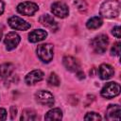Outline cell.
Listing matches in <instances>:
<instances>
[{"instance_id":"d4e9b609","label":"cell","mask_w":121,"mask_h":121,"mask_svg":"<svg viewBox=\"0 0 121 121\" xmlns=\"http://www.w3.org/2000/svg\"><path fill=\"white\" fill-rule=\"evenodd\" d=\"M7 118V112L5 109L0 108V120H5Z\"/></svg>"},{"instance_id":"52a82bcc","label":"cell","mask_w":121,"mask_h":121,"mask_svg":"<svg viewBox=\"0 0 121 121\" xmlns=\"http://www.w3.org/2000/svg\"><path fill=\"white\" fill-rule=\"evenodd\" d=\"M8 23L10 27H12L13 29L16 30H27L28 28H30V24L27 23L26 21L23 20L22 18L18 17V16H11L9 18Z\"/></svg>"},{"instance_id":"8fae6325","label":"cell","mask_w":121,"mask_h":121,"mask_svg":"<svg viewBox=\"0 0 121 121\" xmlns=\"http://www.w3.org/2000/svg\"><path fill=\"white\" fill-rule=\"evenodd\" d=\"M43 78V73L41 70H33L26 76V83L27 85H33Z\"/></svg>"},{"instance_id":"30bf717a","label":"cell","mask_w":121,"mask_h":121,"mask_svg":"<svg viewBox=\"0 0 121 121\" xmlns=\"http://www.w3.org/2000/svg\"><path fill=\"white\" fill-rule=\"evenodd\" d=\"M62 63L64 67L70 71V72H78L80 68V63L78 60V59L72 57V56H65L62 59Z\"/></svg>"},{"instance_id":"d6986e66","label":"cell","mask_w":121,"mask_h":121,"mask_svg":"<svg viewBox=\"0 0 121 121\" xmlns=\"http://www.w3.org/2000/svg\"><path fill=\"white\" fill-rule=\"evenodd\" d=\"M38 117L35 113L34 111L32 110H24L22 116H21V120L23 121H31V120H36Z\"/></svg>"},{"instance_id":"7a4b0ae2","label":"cell","mask_w":121,"mask_h":121,"mask_svg":"<svg viewBox=\"0 0 121 121\" xmlns=\"http://www.w3.org/2000/svg\"><path fill=\"white\" fill-rule=\"evenodd\" d=\"M53 50H54V47H53V44L51 43H43V44H40L38 45L37 47V55H38V58L43 61V62H50L53 59Z\"/></svg>"},{"instance_id":"9a60e30c","label":"cell","mask_w":121,"mask_h":121,"mask_svg":"<svg viewBox=\"0 0 121 121\" xmlns=\"http://www.w3.org/2000/svg\"><path fill=\"white\" fill-rule=\"evenodd\" d=\"M47 36V32L43 29H35L28 34V41L30 43H38L44 40Z\"/></svg>"},{"instance_id":"277c9868","label":"cell","mask_w":121,"mask_h":121,"mask_svg":"<svg viewBox=\"0 0 121 121\" xmlns=\"http://www.w3.org/2000/svg\"><path fill=\"white\" fill-rule=\"evenodd\" d=\"M101 95L105 98H113L120 94V85L116 82H109L101 89Z\"/></svg>"},{"instance_id":"ac0fdd59","label":"cell","mask_w":121,"mask_h":121,"mask_svg":"<svg viewBox=\"0 0 121 121\" xmlns=\"http://www.w3.org/2000/svg\"><path fill=\"white\" fill-rule=\"evenodd\" d=\"M103 24V21L100 17L98 16H95V17H92L91 19H89L86 23V26L89 28V29H96L98 27H100Z\"/></svg>"},{"instance_id":"f1b7e54d","label":"cell","mask_w":121,"mask_h":121,"mask_svg":"<svg viewBox=\"0 0 121 121\" xmlns=\"http://www.w3.org/2000/svg\"><path fill=\"white\" fill-rule=\"evenodd\" d=\"M2 36H3V26L0 25V41L2 39Z\"/></svg>"},{"instance_id":"9c48e42d","label":"cell","mask_w":121,"mask_h":121,"mask_svg":"<svg viewBox=\"0 0 121 121\" xmlns=\"http://www.w3.org/2000/svg\"><path fill=\"white\" fill-rule=\"evenodd\" d=\"M20 40H21V38L16 32H9L6 35L5 40H4V43H5L7 50L9 51V50L14 49L19 44Z\"/></svg>"},{"instance_id":"8992f818","label":"cell","mask_w":121,"mask_h":121,"mask_svg":"<svg viewBox=\"0 0 121 121\" xmlns=\"http://www.w3.org/2000/svg\"><path fill=\"white\" fill-rule=\"evenodd\" d=\"M39 9V7L37 4L33 3V2H23L21 4H19L17 6V11L23 15H26V16H30L33 15L37 10Z\"/></svg>"},{"instance_id":"3957f363","label":"cell","mask_w":121,"mask_h":121,"mask_svg":"<svg viewBox=\"0 0 121 121\" xmlns=\"http://www.w3.org/2000/svg\"><path fill=\"white\" fill-rule=\"evenodd\" d=\"M108 44H109V38L107 35H104V34L96 36L91 42V45H92L94 51L98 54L104 53L108 47Z\"/></svg>"},{"instance_id":"ffe728a7","label":"cell","mask_w":121,"mask_h":121,"mask_svg":"<svg viewBox=\"0 0 121 121\" xmlns=\"http://www.w3.org/2000/svg\"><path fill=\"white\" fill-rule=\"evenodd\" d=\"M74 5L76 6V8L80 11V12H84L87 10L88 5L86 3L85 0H75L74 1Z\"/></svg>"},{"instance_id":"44dd1931","label":"cell","mask_w":121,"mask_h":121,"mask_svg":"<svg viewBox=\"0 0 121 121\" xmlns=\"http://www.w3.org/2000/svg\"><path fill=\"white\" fill-rule=\"evenodd\" d=\"M47 82L51 86H59L60 85V78L56 73H51L48 79H47Z\"/></svg>"},{"instance_id":"484cf974","label":"cell","mask_w":121,"mask_h":121,"mask_svg":"<svg viewBox=\"0 0 121 121\" xmlns=\"http://www.w3.org/2000/svg\"><path fill=\"white\" fill-rule=\"evenodd\" d=\"M16 112H17V110L14 106L10 107V113H11V119H14L15 116H16Z\"/></svg>"},{"instance_id":"5b68a950","label":"cell","mask_w":121,"mask_h":121,"mask_svg":"<svg viewBox=\"0 0 121 121\" xmlns=\"http://www.w3.org/2000/svg\"><path fill=\"white\" fill-rule=\"evenodd\" d=\"M35 98L40 104H42L43 106H48V107L53 106V104L55 102L53 95L50 92H47L44 90L38 91L35 94Z\"/></svg>"},{"instance_id":"6da1fadb","label":"cell","mask_w":121,"mask_h":121,"mask_svg":"<svg viewBox=\"0 0 121 121\" xmlns=\"http://www.w3.org/2000/svg\"><path fill=\"white\" fill-rule=\"evenodd\" d=\"M100 15L105 18H114L119 15L120 3L118 0H108L100 6Z\"/></svg>"},{"instance_id":"ba28073f","label":"cell","mask_w":121,"mask_h":121,"mask_svg":"<svg viewBox=\"0 0 121 121\" xmlns=\"http://www.w3.org/2000/svg\"><path fill=\"white\" fill-rule=\"evenodd\" d=\"M51 11L54 15H56L57 17H60V18H65L69 13L67 5L64 4L63 2H60V1L52 4Z\"/></svg>"},{"instance_id":"4fadbf2b","label":"cell","mask_w":121,"mask_h":121,"mask_svg":"<svg viewBox=\"0 0 121 121\" xmlns=\"http://www.w3.org/2000/svg\"><path fill=\"white\" fill-rule=\"evenodd\" d=\"M120 112H121V109H120L119 105H117V104L110 105L107 108L106 117L108 120H119L120 119Z\"/></svg>"},{"instance_id":"7c38bea8","label":"cell","mask_w":121,"mask_h":121,"mask_svg":"<svg viewBox=\"0 0 121 121\" xmlns=\"http://www.w3.org/2000/svg\"><path fill=\"white\" fill-rule=\"evenodd\" d=\"M113 74L114 70L110 64L103 63L98 67V76L101 79H109L113 76Z\"/></svg>"},{"instance_id":"603a6c76","label":"cell","mask_w":121,"mask_h":121,"mask_svg":"<svg viewBox=\"0 0 121 121\" xmlns=\"http://www.w3.org/2000/svg\"><path fill=\"white\" fill-rule=\"evenodd\" d=\"M111 54L114 56L120 55V43H115L111 48Z\"/></svg>"},{"instance_id":"cb8c5ba5","label":"cell","mask_w":121,"mask_h":121,"mask_svg":"<svg viewBox=\"0 0 121 121\" xmlns=\"http://www.w3.org/2000/svg\"><path fill=\"white\" fill-rule=\"evenodd\" d=\"M112 34L113 36H115L116 38H120V26H117L113 27L112 30Z\"/></svg>"},{"instance_id":"e0dca14e","label":"cell","mask_w":121,"mask_h":121,"mask_svg":"<svg viewBox=\"0 0 121 121\" xmlns=\"http://www.w3.org/2000/svg\"><path fill=\"white\" fill-rule=\"evenodd\" d=\"M13 71V65L11 63H3L0 65V80L8 78Z\"/></svg>"},{"instance_id":"7402d4cb","label":"cell","mask_w":121,"mask_h":121,"mask_svg":"<svg viewBox=\"0 0 121 121\" xmlns=\"http://www.w3.org/2000/svg\"><path fill=\"white\" fill-rule=\"evenodd\" d=\"M84 119L85 120H101V116L95 112H91L84 116Z\"/></svg>"},{"instance_id":"5bb4252c","label":"cell","mask_w":121,"mask_h":121,"mask_svg":"<svg viewBox=\"0 0 121 121\" xmlns=\"http://www.w3.org/2000/svg\"><path fill=\"white\" fill-rule=\"evenodd\" d=\"M39 22H40L43 26H44L50 28L52 31H53V30L56 31V30L58 29L57 23L55 22V20L53 19V17H52L51 15H49V14H43V15H42V16L39 18Z\"/></svg>"},{"instance_id":"4316f807","label":"cell","mask_w":121,"mask_h":121,"mask_svg":"<svg viewBox=\"0 0 121 121\" xmlns=\"http://www.w3.org/2000/svg\"><path fill=\"white\" fill-rule=\"evenodd\" d=\"M4 9H5V5H4V2L2 0H0V15L4 12Z\"/></svg>"},{"instance_id":"83f0119b","label":"cell","mask_w":121,"mask_h":121,"mask_svg":"<svg viewBox=\"0 0 121 121\" xmlns=\"http://www.w3.org/2000/svg\"><path fill=\"white\" fill-rule=\"evenodd\" d=\"M77 73H78V78H84V73L80 72V70L78 71Z\"/></svg>"},{"instance_id":"2e32d148","label":"cell","mask_w":121,"mask_h":121,"mask_svg":"<svg viewBox=\"0 0 121 121\" xmlns=\"http://www.w3.org/2000/svg\"><path fill=\"white\" fill-rule=\"evenodd\" d=\"M62 118V112L59 108L50 110L44 116L45 120H60Z\"/></svg>"}]
</instances>
